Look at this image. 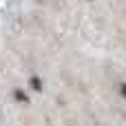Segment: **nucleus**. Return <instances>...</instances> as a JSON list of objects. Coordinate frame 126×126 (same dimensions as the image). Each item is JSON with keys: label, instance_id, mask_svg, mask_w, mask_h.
I'll use <instances>...</instances> for the list:
<instances>
[{"label": "nucleus", "instance_id": "3", "mask_svg": "<svg viewBox=\"0 0 126 126\" xmlns=\"http://www.w3.org/2000/svg\"><path fill=\"white\" fill-rule=\"evenodd\" d=\"M120 91H122V95L126 97V84H122V86H120Z\"/></svg>", "mask_w": 126, "mask_h": 126}, {"label": "nucleus", "instance_id": "1", "mask_svg": "<svg viewBox=\"0 0 126 126\" xmlns=\"http://www.w3.org/2000/svg\"><path fill=\"white\" fill-rule=\"evenodd\" d=\"M31 86H33L35 91H40V80H38V78H31Z\"/></svg>", "mask_w": 126, "mask_h": 126}, {"label": "nucleus", "instance_id": "2", "mask_svg": "<svg viewBox=\"0 0 126 126\" xmlns=\"http://www.w3.org/2000/svg\"><path fill=\"white\" fill-rule=\"evenodd\" d=\"M16 100H18V102H24L27 97H24V93H22V91H16Z\"/></svg>", "mask_w": 126, "mask_h": 126}]
</instances>
